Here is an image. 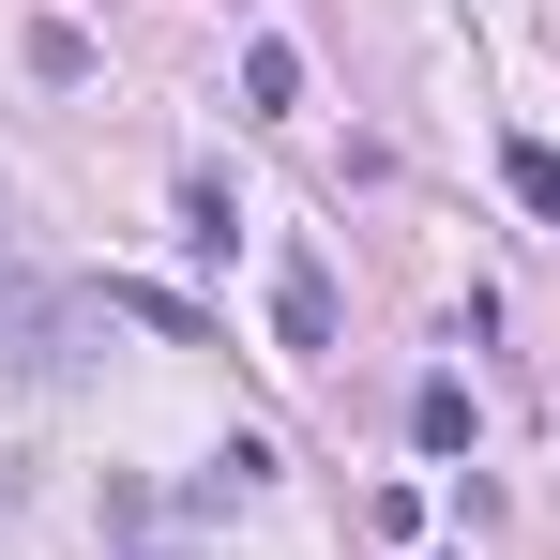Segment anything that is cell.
I'll use <instances>...</instances> for the list:
<instances>
[{
  "instance_id": "6da1fadb",
  "label": "cell",
  "mask_w": 560,
  "mask_h": 560,
  "mask_svg": "<svg viewBox=\"0 0 560 560\" xmlns=\"http://www.w3.org/2000/svg\"><path fill=\"white\" fill-rule=\"evenodd\" d=\"M77 318H92V288H0V378H61Z\"/></svg>"
},
{
  "instance_id": "7a4b0ae2",
  "label": "cell",
  "mask_w": 560,
  "mask_h": 560,
  "mask_svg": "<svg viewBox=\"0 0 560 560\" xmlns=\"http://www.w3.org/2000/svg\"><path fill=\"white\" fill-rule=\"evenodd\" d=\"M273 334L288 349H334V273L318 258H273Z\"/></svg>"
},
{
  "instance_id": "3957f363",
  "label": "cell",
  "mask_w": 560,
  "mask_h": 560,
  "mask_svg": "<svg viewBox=\"0 0 560 560\" xmlns=\"http://www.w3.org/2000/svg\"><path fill=\"white\" fill-rule=\"evenodd\" d=\"M243 106H258V121H288V106H303V46H288V31H258V46H243Z\"/></svg>"
},
{
  "instance_id": "277c9868",
  "label": "cell",
  "mask_w": 560,
  "mask_h": 560,
  "mask_svg": "<svg viewBox=\"0 0 560 560\" xmlns=\"http://www.w3.org/2000/svg\"><path fill=\"white\" fill-rule=\"evenodd\" d=\"M409 440H424V455H469V378H424V394H409Z\"/></svg>"
},
{
  "instance_id": "5b68a950",
  "label": "cell",
  "mask_w": 560,
  "mask_h": 560,
  "mask_svg": "<svg viewBox=\"0 0 560 560\" xmlns=\"http://www.w3.org/2000/svg\"><path fill=\"white\" fill-rule=\"evenodd\" d=\"M31 77L77 92V77H92V31H77V15H31Z\"/></svg>"
},
{
  "instance_id": "8992f818",
  "label": "cell",
  "mask_w": 560,
  "mask_h": 560,
  "mask_svg": "<svg viewBox=\"0 0 560 560\" xmlns=\"http://www.w3.org/2000/svg\"><path fill=\"white\" fill-rule=\"evenodd\" d=\"M500 183L530 197V212H560V152H546V137H515V152H500Z\"/></svg>"
},
{
  "instance_id": "52a82bcc",
  "label": "cell",
  "mask_w": 560,
  "mask_h": 560,
  "mask_svg": "<svg viewBox=\"0 0 560 560\" xmlns=\"http://www.w3.org/2000/svg\"><path fill=\"white\" fill-rule=\"evenodd\" d=\"M137 560H167V546H137Z\"/></svg>"
}]
</instances>
